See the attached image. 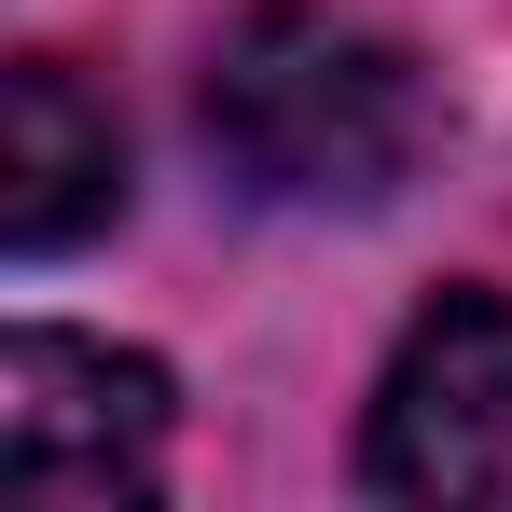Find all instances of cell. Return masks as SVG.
<instances>
[{
    "label": "cell",
    "instance_id": "1",
    "mask_svg": "<svg viewBox=\"0 0 512 512\" xmlns=\"http://www.w3.org/2000/svg\"><path fill=\"white\" fill-rule=\"evenodd\" d=\"M208 139L277 208H374L429 153V70L333 0H250L208 56Z\"/></svg>",
    "mask_w": 512,
    "mask_h": 512
},
{
    "label": "cell",
    "instance_id": "2",
    "mask_svg": "<svg viewBox=\"0 0 512 512\" xmlns=\"http://www.w3.org/2000/svg\"><path fill=\"white\" fill-rule=\"evenodd\" d=\"M167 374L97 333H14L0 346V485L28 512H111L167 471Z\"/></svg>",
    "mask_w": 512,
    "mask_h": 512
},
{
    "label": "cell",
    "instance_id": "3",
    "mask_svg": "<svg viewBox=\"0 0 512 512\" xmlns=\"http://www.w3.org/2000/svg\"><path fill=\"white\" fill-rule=\"evenodd\" d=\"M360 471L388 499H443V512H512V305L499 291H443L388 388H374V443Z\"/></svg>",
    "mask_w": 512,
    "mask_h": 512
},
{
    "label": "cell",
    "instance_id": "4",
    "mask_svg": "<svg viewBox=\"0 0 512 512\" xmlns=\"http://www.w3.org/2000/svg\"><path fill=\"white\" fill-rule=\"evenodd\" d=\"M125 208V125L70 56H14L0 70V236L42 250H84L97 222Z\"/></svg>",
    "mask_w": 512,
    "mask_h": 512
}]
</instances>
